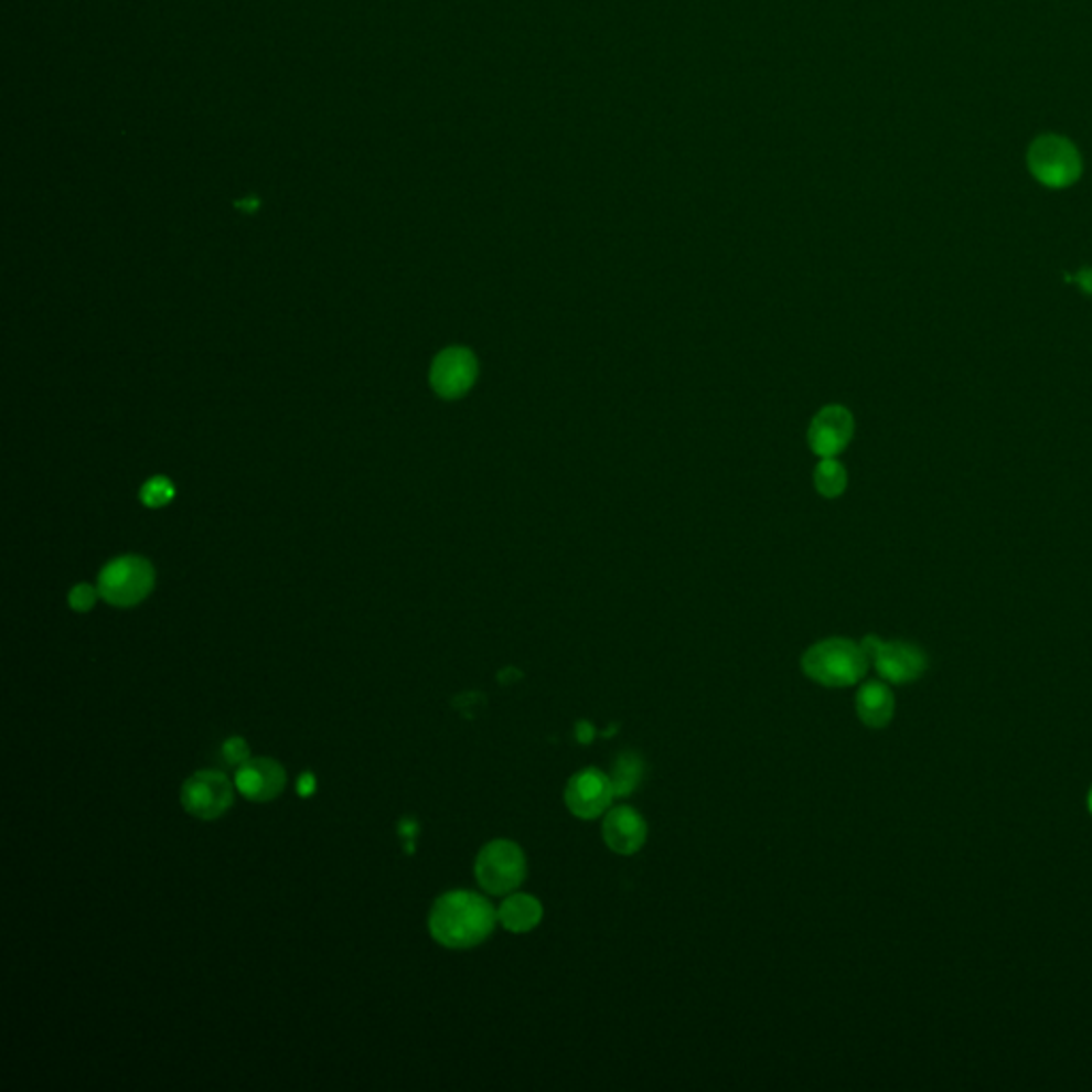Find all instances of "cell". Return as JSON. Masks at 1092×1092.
I'll list each match as a JSON object with an SVG mask.
<instances>
[{
    "label": "cell",
    "mask_w": 1092,
    "mask_h": 1092,
    "mask_svg": "<svg viewBox=\"0 0 1092 1092\" xmlns=\"http://www.w3.org/2000/svg\"><path fill=\"white\" fill-rule=\"evenodd\" d=\"M497 924V909L489 900L468 890H452L433 902L429 932L436 943L449 950H470L491 936Z\"/></svg>",
    "instance_id": "cell-1"
},
{
    "label": "cell",
    "mask_w": 1092,
    "mask_h": 1092,
    "mask_svg": "<svg viewBox=\"0 0 1092 1092\" xmlns=\"http://www.w3.org/2000/svg\"><path fill=\"white\" fill-rule=\"evenodd\" d=\"M803 673L824 687H852L867 675L868 655L863 644L828 639L804 651Z\"/></svg>",
    "instance_id": "cell-2"
},
{
    "label": "cell",
    "mask_w": 1092,
    "mask_h": 1092,
    "mask_svg": "<svg viewBox=\"0 0 1092 1092\" xmlns=\"http://www.w3.org/2000/svg\"><path fill=\"white\" fill-rule=\"evenodd\" d=\"M474 875L484 892L495 897L511 895L527 875L525 854L514 841L495 838L479 852Z\"/></svg>",
    "instance_id": "cell-3"
},
{
    "label": "cell",
    "mask_w": 1092,
    "mask_h": 1092,
    "mask_svg": "<svg viewBox=\"0 0 1092 1092\" xmlns=\"http://www.w3.org/2000/svg\"><path fill=\"white\" fill-rule=\"evenodd\" d=\"M154 587V570L141 557H120L98 577V593L114 607L129 609L143 602Z\"/></svg>",
    "instance_id": "cell-4"
},
{
    "label": "cell",
    "mask_w": 1092,
    "mask_h": 1092,
    "mask_svg": "<svg viewBox=\"0 0 1092 1092\" xmlns=\"http://www.w3.org/2000/svg\"><path fill=\"white\" fill-rule=\"evenodd\" d=\"M1028 167L1032 175L1048 189L1071 186L1082 171L1078 150L1062 137H1041L1028 152Z\"/></svg>",
    "instance_id": "cell-5"
},
{
    "label": "cell",
    "mask_w": 1092,
    "mask_h": 1092,
    "mask_svg": "<svg viewBox=\"0 0 1092 1092\" xmlns=\"http://www.w3.org/2000/svg\"><path fill=\"white\" fill-rule=\"evenodd\" d=\"M860 644L868 655V662L886 683L907 685L918 681L929 668L927 653L916 644L902 641L886 643L877 636H867Z\"/></svg>",
    "instance_id": "cell-6"
},
{
    "label": "cell",
    "mask_w": 1092,
    "mask_h": 1092,
    "mask_svg": "<svg viewBox=\"0 0 1092 1092\" xmlns=\"http://www.w3.org/2000/svg\"><path fill=\"white\" fill-rule=\"evenodd\" d=\"M182 806L189 815L201 822H214L223 817L235 803V785L225 772L199 771L189 777L180 794Z\"/></svg>",
    "instance_id": "cell-7"
},
{
    "label": "cell",
    "mask_w": 1092,
    "mask_h": 1092,
    "mask_svg": "<svg viewBox=\"0 0 1092 1092\" xmlns=\"http://www.w3.org/2000/svg\"><path fill=\"white\" fill-rule=\"evenodd\" d=\"M614 796L611 774L598 769H582L568 781L564 801L575 817L596 820L607 813Z\"/></svg>",
    "instance_id": "cell-8"
},
{
    "label": "cell",
    "mask_w": 1092,
    "mask_h": 1092,
    "mask_svg": "<svg viewBox=\"0 0 1092 1092\" xmlns=\"http://www.w3.org/2000/svg\"><path fill=\"white\" fill-rule=\"evenodd\" d=\"M479 376V361L468 349H447L436 356L431 365V386L445 399L463 397Z\"/></svg>",
    "instance_id": "cell-9"
},
{
    "label": "cell",
    "mask_w": 1092,
    "mask_h": 1092,
    "mask_svg": "<svg viewBox=\"0 0 1092 1092\" xmlns=\"http://www.w3.org/2000/svg\"><path fill=\"white\" fill-rule=\"evenodd\" d=\"M235 788L253 803H269L287 788V771L271 758H250L235 771Z\"/></svg>",
    "instance_id": "cell-10"
},
{
    "label": "cell",
    "mask_w": 1092,
    "mask_h": 1092,
    "mask_svg": "<svg viewBox=\"0 0 1092 1092\" xmlns=\"http://www.w3.org/2000/svg\"><path fill=\"white\" fill-rule=\"evenodd\" d=\"M854 438V417L843 406L822 408L809 427V447L824 457H836Z\"/></svg>",
    "instance_id": "cell-11"
},
{
    "label": "cell",
    "mask_w": 1092,
    "mask_h": 1092,
    "mask_svg": "<svg viewBox=\"0 0 1092 1092\" xmlns=\"http://www.w3.org/2000/svg\"><path fill=\"white\" fill-rule=\"evenodd\" d=\"M602 836L611 852L619 856H632L646 841V822L636 809L619 804L607 813L602 822Z\"/></svg>",
    "instance_id": "cell-12"
},
{
    "label": "cell",
    "mask_w": 1092,
    "mask_h": 1092,
    "mask_svg": "<svg viewBox=\"0 0 1092 1092\" xmlns=\"http://www.w3.org/2000/svg\"><path fill=\"white\" fill-rule=\"evenodd\" d=\"M895 694L884 681H867L856 696V713L868 728H886L895 717Z\"/></svg>",
    "instance_id": "cell-13"
},
{
    "label": "cell",
    "mask_w": 1092,
    "mask_h": 1092,
    "mask_svg": "<svg viewBox=\"0 0 1092 1092\" xmlns=\"http://www.w3.org/2000/svg\"><path fill=\"white\" fill-rule=\"evenodd\" d=\"M543 902L523 892H511L504 902L497 907V922L506 931L529 932L534 931L543 922Z\"/></svg>",
    "instance_id": "cell-14"
},
{
    "label": "cell",
    "mask_w": 1092,
    "mask_h": 1092,
    "mask_svg": "<svg viewBox=\"0 0 1092 1092\" xmlns=\"http://www.w3.org/2000/svg\"><path fill=\"white\" fill-rule=\"evenodd\" d=\"M813 482L820 495L838 497L847 486V472L835 457H824L813 472Z\"/></svg>",
    "instance_id": "cell-15"
},
{
    "label": "cell",
    "mask_w": 1092,
    "mask_h": 1092,
    "mask_svg": "<svg viewBox=\"0 0 1092 1092\" xmlns=\"http://www.w3.org/2000/svg\"><path fill=\"white\" fill-rule=\"evenodd\" d=\"M643 777V760L634 753H625L617 758L612 767L611 781L617 796H630Z\"/></svg>",
    "instance_id": "cell-16"
},
{
    "label": "cell",
    "mask_w": 1092,
    "mask_h": 1092,
    "mask_svg": "<svg viewBox=\"0 0 1092 1092\" xmlns=\"http://www.w3.org/2000/svg\"><path fill=\"white\" fill-rule=\"evenodd\" d=\"M173 495H175L173 484L167 481V479H162V477H157V479L146 482V486L141 491V500L150 508H159V506L169 504L173 500Z\"/></svg>",
    "instance_id": "cell-17"
},
{
    "label": "cell",
    "mask_w": 1092,
    "mask_h": 1092,
    "mask_svg": "<svg viewBox=\"0 0 1092 1092\" xmlns=\"http://www.w3.org/2000/svg\"><path fill=\"white\" fill-rule=\"evenodd\" d=\"M223 758L228 767L239 769L250 760V745L242 737H231L223 742Z\"/></svg>",
    "instance_id": "cell-18"
},
{
    "label": "cell",
    "mask_w": 1092,
    "mask_h": 1092,
    "mask_svg": "<svg viewBox=\"0 0 1092 1092\" xmlns=\"http://www.w3.org/2000/svg\"><path fill=\"white\" fill-rule=\"evenodd\" d=\"M97 602V591L95 587L90 585H77L71 593H68V604L71 609L77 612L90 611Z\"/></svg>",
    "instance_id": "cell-19"
},
{
    "label": "cell",
    "mask_w": 1092,
    "mask_h": 1092,
    "mask_svg": "<svg viewBox=\"0 0 1092 1092\" xmlns=\"http://www.w3.org/2000/svg\"><path fill=\"white\" fill-rule=\"evenodd\" d=\"M418 822L415 817H404L399 824H397V833L404 838V841H415L418 836Z\"/></svg>",
    "instance_id": "cell-20"
},
{
    "label": "cell",
    "mask_w": 1092,
    "mask_h": 1092,
    "mask_svg": "<svg viewBox=\"0 0 1092 1092\" xmlns=\"http://www.w3.org/2000/svg\"><path fill=\"white\" fill-rule=\"evenodd\" d=\"M1075 285L1080 287V290H1082L1084 295L1092 297V267H1084V269H1080V271L1075 274Z\"/></svg>",
    "instance_id": "cell-21"
},
{
    "label": "cell",
    "mask_w": 1092,
    "mask_h": 1092,
    "mask_svg": "<svg viewBox=\"0 0 1092 1092\" xmlns=\"http://www.w3.org/2000/svg\"><path fill=\"white\" fill-rule=\"evenodd\" d=\"M314 788H317V779H314V774H312V772H303V774H301V779H299V788H297V790H299V794H301V796H310V794L314 792Z\"/></svg>",
    "instance_id": "cell-22"
},
{
    "label": "cell",
    "mask_w": 1092,
    "mask_h": 1092,
    "mask_svg": "<svg viewBox=\"0 0 1092 1092\" xmlns=\"http://www.w3.org/2000/svg\"><path fill=\"white\" fill-rule=\"evenodd\" d=\"M1089 811H1091L1092 813V788H1091V792H1089Z\"/></svg>",
    "instance_id": "cell-23"
}]
</instances>
